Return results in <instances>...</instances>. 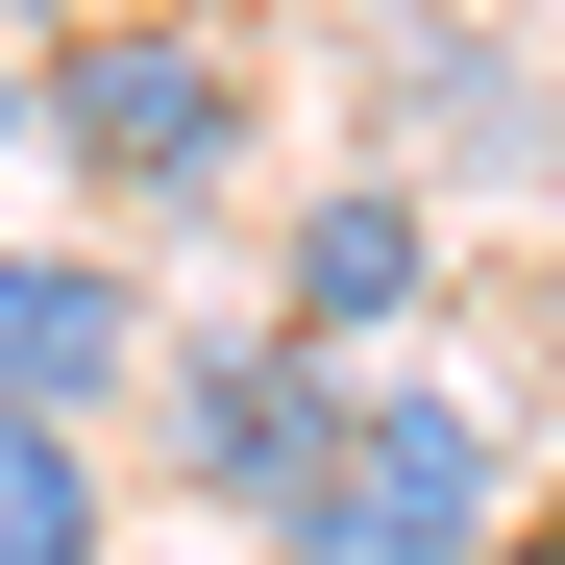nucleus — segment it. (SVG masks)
Instances as JSON below:
<instances>
[{
    "label": "nucleus",
    "instance_id": "obj_1",
    "mask_svg": "<svg viewBox=\"0 0 565 565\" xmlns=\"http://www.w3.org/2000/svg\"><path fill=\"white\" fill-rule=\"evenodd\" d=\"M25 148L99 222H222L246 148H270V50L222 25V0H99V25L25 50Z\"/></svg>",
    "mask_w": 565,
    "mask_h": 565
},
{
    "label": "nucleus",
    "instance_id": "obj_2",
    "mask_svg": "<svg viewBox=\"0 0 565 565\" xmlns=\"http://www.w3.org/2000/svg\"><path fill=\"white\" fill-rule=\"evenodd\" d=\"M492 516H516V418L443 394V369H344L320 467L270 492V565H467Z\"/></svg>",
    "mask_w": 565,
    "mask_h": 565
},
{
    "label": "nucleus",
    "instance_id": "obj_3",
    "mask_svg": "<svg viewBox=\"0 0 565 565\" xmlns=\"http://www.w3.org/2000/svg\"><path fill=\"white\" fill-rule=\"evenodd\" d=\"M320 418H344V369L270 344V320H172V344H148V443H172V492L246 516V541H270V492L320 467Z\"/></svg>",
    "mask_w": 565,
    "mask_h": 565
},
{
    "label": "nucleus",
    "instance_id": "obj_4",
    "mask_svg": "<svg viewBox=\"0 0 565 565\" xmlns=\"http://www.w3.org/2000/svg\"><path fill=\"white\" fill-rule=\"evenodd\" d=\"M418 296H443V198H418V172H320V198L270 222V344L369 369V344H394Z\"/></svg>",
    "mask_w": 565,
    "mask_h": 565
},
{
    "label": "nucleus",
    "instance_id": "obj_5",
    "mask_svg": "<svg viewBox=\"0 0 565 565\" xmlns=\"http://www.w3.org/2000/svg\"><path fill=\"white\" fill-rule=\"evenodd\" d=\"M148 270L124 246H0V394L25 418H99V394H148Z\"/></svg>",
    "mask_w": 565,
    "mask_h": 565
},
{
    "label": "nucleus",
    "instance_id": "obj_6",
    "mask_svg": "<svg viewBox=\"0 0 565 565\" xmlns=\"http://www.w3.org/2000/svg\"><path fill=\"white\" fill-rule=\"evenodd\" d=\"M124 492H99V418H25L0 394V565H99Z\"/></svg>",
    "mask_w": 565,
    "mask_h": 565
},
{
    "label": "nucleus",
    "instance_id": "obj_7",
    "mask_svg": "<svg viewBox=\"0 0 565 565\" xmlns=\"http://www.w3.org/2000/svg\"><path fill=\"white\" fill-rule=\"evenodd\" d=\"M467 565H565V516H492V541H467Z\"/></svg>",
    "mask_w": 565,
    "mask_h": 565
},
{
    "label": "nucleus",
    "instance_id": "obj_8",
    "mask_svg": "<svg viewBox=\"0 0 565 565\" xmlns=\"http://www.w3.org/2000/svg\"><path fill=\"white\" fill-rule=\"evenodd\" d=\"M0 148H25V25H0Z\"/></svg>",
    "mask_w": 565,
    "mask_h": 565
},
{
    "label": "nucleus",
    "instance_id": "obj_9",
    "mask_svg": "<svg viewBox=\"0 0 565 565\" xmlns=\"http://www.w3.org/2000/svg\"><path fill=\"white\" fill-rule=\"evenodd\" d=\"M0 25H99V0H0Z\"/></svg>",
    "mask_w": 565,
    "mask_h": 565
}]
</instances>
